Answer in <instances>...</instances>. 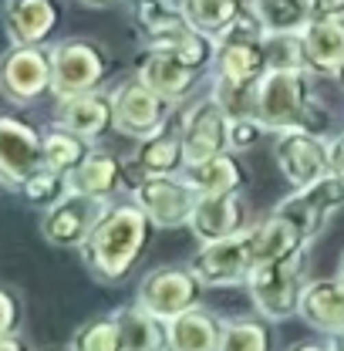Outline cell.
<instances>
[{
  "instance_id": "21",
  "label": "cell",
  "mask_w": 344,
  "mask_h": 351,
  "mask_svg": "<svg viewBox=\"0 0 344 351\" xmlns=\"http://www.w3.org/2000/svg\"><path fill=\"white\" fill-rule=\"evenodd\" d=\"M301 38L307 51V71L334 78L344 64V17H310Z\"/></svg>"
},
{
  "instance_id": "27",
  "label": "cell",
  "mask_w": 344,
  "mask_h": 351,
  "mask_svg": "<svg viewBox=\"0 0 344 351\" xmlns=\"http://www.w3.org/2000/svg\"><path fill=\"white\" fill-rule=\"evenodd\" d=\"M112 314L119 317L125 351H169V345H166V324L159 317H152L149 311H142L138 304H125L119 311H112Z\"/></svg>"
},
{
  "instance_id": "28",
  "label": "cell",
  "mask_w": 344,
  "mask_h": 351,
  "mask_svg": "<svg viewBox=\"0 0 344 351\" xmlns=\"http://www.w3.org/2000/svg\"><path fill=\"white\" fill-rule=\"evenodd\" d=\"M88 152H91V142H85L75 132L61 129V125H47L41 132V166L51 169V173L68 176L71 169L82 166V159Z\"/></svg>"
},
{
  "instance_id": "35",
  "label": "cell",
  "mask_w": 344,
  "mask_h": 351,
  "mask_svg": "<svg viewBox=\"0 0 344 351\" xmlns=\"http://www.w3.org/2000/svg\"><path fill=\"white\" fill-rule=\"evenodd\" d=\"M263 135H267V125L260 122L257 115H243V119H230L226 122V145H230V152H250L257 142H263Z\"/></svg>"
},
{
  "instance_id": "6",
  "label": "cell",
  "mask_w": 344,
  "mask_h": 351,
  "mask_svg": "<svg viewBox=\"0 0 344 351\" xmlns=\"http://www.w3.org/2000/svg\"><path fill=\"white\" fill-rule=\"evenodd\" d=\"M203 280L189 267H156L135 287V304L159 317L162 324L203 304Z\"/></svg>"
},
{
  "instance_id": "8",
  "label": "cell",
  "mask_w": 344,
  "mask_h": 351,
  "mask_svg": "<svg viewBox=\"0 0 344 351\" xmlns=\"http://www.w3.org/2000/svg\"><path fill=\"white\" fill-rule=\"evenodd\" d=\"M344 210V179L341 176H324L310 186H301V189H291V196H284L273 213L280 219H287L297 233L304 237V243H310L328 223L331 217Z\"/></svg>"
},
{
  "instance_id": "9",
  "label": "cell",
  "mask_w": 344,
  "mask_h": 351,
  "mask_svg": "<svg viewBox=\"0 0 344 351\" xmlns=\"http://www.w3.org/2000/svg\"><path fill=\"white\" fill-rule=\"evenodd\" d=\"M196 193L182 176H138L132 182V203L152 219L156 230H179L189 226L196 210Z\"/></svg>"
},
{
  "instance_id": "33",
  "label": "cell",
  "mask_w": 344,
  "mask_h": 351,
  "mask_svg": "<svg viewBox=\"0 0 344 351\" xmlns=\"http://www.w3.org/2000/svg\"><path fill=\"white\" fill-rule=\"evenodd\" d=\"M17 193L24 196V203H31V206H38V210H51L58 199H64L71 189H68V176L61 173H51V169H38V173H31L21 186H17Z\"/></svg>"
},
{
  "instance_id": "25",
  "label": "cell",
  "mask_w": 344,
  "mask_h": 351,
  "mask_svg": "<svg viewBox=\"0 0 344 351\" xmlns=\"http://www.w3.org/2000/svg\"><path fill=\"white\" fill-rule=\"evenodd\" d=\"M219 338H223V317L203 304L166 324L169 351H219Z\"/></svg>"
},
{
  "instance_id": "18",
  "label": "cell",
  "mask_w": 344,
  "mask_h": 351,
  "mask_svg": "<svg viewBox=\"0 0 344 351\" xmlns=\"http://www.w3.org/2000/svg\"><path fill=\"white\" fill-rule=\"evenodd\" d=\"M54 125L82 135L85 142H98L105 132L115 129V108L112 91H85L75 98H61L54 108Z\"/></svg>"
},
{
  "instance_id": "41",
  "label": "cell",
  "mask_w": 344,
  "mask_h": 351,
  "mask_svg": "<svg viewBox=\"0 0 344 351\" xmlns=\"http://www.w3.org/2000/svg\"><path fill=\"white\" fill-rule=\"evenodd\" d=\"M287 351H328V345H321V341H301V345H294V348Z\"/></svg>"
},
{
  "instance_id": "30",
  "label": "cell",
  "mask_w": 344,
  "mask_h": 351,
  "mask_svg": "<svg viewBox=\"0 0 344 351\" xmlns=\"http://www.w3.org/2000/svg\"><path fill=\"white\" fill-rule=\"evenodd\" d=\"M182 3V14H186V21L196 27V31H203V34H223L243 10H247V3L243 0H179Z\"/></svg>"
},
{
  "instance_id": "29",
  "label": "cell",
  "mask_w": 344,
  "mask_h": 351,
  "mask_svg": "<svg viewBox=\"0 0 344 351\" xmlns=\"http://www.w3.org/2000/svg\"><path fill=\"white\" fill-rule=\"evenodd\" d=\"M247 10L267 34H301L314 17L307 0H247Z\"/></svg>"
},
{
  "instance_id": "17",
  "label": "cell",
  "mask_w": 344,
  "mask_h": 351,
  "mask_svg": "<svg viewBox=\"0 0 344 351\" xmlns=\"http://www.w3.org/2000/svg\"><path fill=\"white\" fill-rule=\"evenodd\" d=\"M135 78L145 88H152L159 98H166L169 105H179L189 98V91L196 85L199 71L189 68L179 54L162 51V47H145L135 61Z\"/></svg>"
},
{
  "instance_id": "11",
  "label": "cell",
  "mask_w": 344,
  "mask_h": 351,
  "mask_svg": "<svg viewBox=\"0 0 344 351\" xmlns=\"http://www.w3.org/2000/svg\"><path fill=\"white\" fill-rule=\"evenodd\" d=\"M112 199H95L82 193H68L41 217V237L58 250H82L95 233L98 219L108 213Z\"/></svg>"
},
{
  "instance_id": "14",
  "label": "cell",
  "mask_w": 344,
  "mask_h": 351,
  "mask_svg": "<svg viewBox=\"0 0 344 351\" xmlns=\"http://www.w3.org/2000/svg\"><path fill=\"white\" fill-rule=\"evenodd\" d=\"M226 122H230V115L223 112L216 95H203L193 105H186L179 112V122H175L182 149H186V162H199V159H210L219 152H230Z\"/></svg>"
},
{
  "instance_id": "44",
  "label": "cell",
  "mask_w": 344,
  "mask_h": 351,
  "mask_svg": "<svg viewBox=\"0 0 344 351\" xmlns=\"http://www.w3.org/2000/svg\"><path fill=\"white\" fill-rule=\"evenodd\" d=\"M334 78H338V85L344 88V64H341V68H338V75H334Z\"/></svg>"
},
{
  "instance_id": "10",
  "label": "cell",
  "mask_w": 344,
  "mask_h": 351,
  "mask_svg": "<svg viewBox=\"0 0 344 351\" xmlns=\"http://www.w3.org/2000/svg\"><path fill=\"white\" fill-rule=\"evenodd\" d=\"M254 267H257V257H254L250 230H243L236 237H226V240L199 243V250L189 261V270L203 280V287H236V284H247Z\"/></svg>"
},
{
  "instance_id": "12",
  "label": "cell",
  "mask_w": 344,
  "mask_h": 351,
  "mask_svg": "<svg viewBox=\"0 0 344 351\" xmlns=\"http://www.w3.org/2000/svg\"><path fill=\"white\" fill-rule=\"evenodd\" d=\"M273 162L280 176L301 189L324 176H331V149L324 135H314L307 129H284L273 138Z\"/></svg>"
},
{
  "instance_id": "39",
  "label": "cell",
  "mask_w": 344,
  "mask_h": 351,
  "mask_svg": "<svg viewBox=\"0 0 344 351\" xmlns=\"http://www.w3.org/2000/svg\"><path fill=\"white\" fill-rule=\"evenodd\" d=\"M0 351H34L27 345V338L21 331H10V335H0Z\"/></svg>"
},
{
  "instance_id": "20",
  "label": "cell",
  "mask_w": 344,
  "mask_h": 351,
  "mask_svg": "<svg viewBox=\"0 0 344 351\" xmlns=\"http://www.w3.org/2000/svg\"><path fill=\"white\" fill-rule=\"evenodd\" d=\"M304 324H310L314 331L338 335L344 331V277H314L307 280L301 298V311H297Z\"/></svg>"
},
{
  "instance_id": "15",
  "label": "cell",
  "mask_w": 344,
  "mask_h": 351,
  "mask_svg": "<svg viewBox=\"0 0 344 351\" xmlns=\"http://www.w3.org/2000/svg\"><path fill=\"white\" fill-rule=\"evenodd\" d=\"M41 169V132L24 119L0 115V182L21 186Z\"/></svg>"
},
{
  "instance_id": "31",
  "label": "cell",
  "mask_w": 344,
  "mask_h": 351,
  "mask_svg": "<svg viewBox=\"0 0 344 351\" xmlns=\"http://www.w3.org/2000/svg\"><path fill=\"white\" fill-rule=\"evenodd\" d=\"M219 351H273V335L263 317H223V338Z\"/></svg>"
},
{
  "instance_id": "34",
  "label": "cell",
  "mask_w": 344,
  "mask_h": 351,
  "mask_svg": "<svg viewBox=\"0 0 344 351\" xmlns=\"http://www.w3.org/2000/svg\"><path fill=\"white\" fill-rule=\"evenodd\" d=\"M267 71H307L301 34H267Z\"/></svg>"
},
{
  "instance_id": "43",
  "label": "cell",
  "mask_w": 344,
  "mask_h": 351,
  "mask_svg": "<svg viewBox=\"0 0 344 351\" xmlns=\"http://www.w3.org/2000/svg\"><path fill=\"white\" fill-rule=\"evenodd\" d=\"M38 351H71V348H61V345H47V348H38Z\"/></svg>"
},
{
  "instance_id": "36",
  "label": "cell",
  "mask_w": 344,
  "mask_h": 351,
  "mask_svg": "<svg viewBox=\"0 0 344 351\" xmlns=\"http://www.w3.org/2000/svg\"><path fill=\"white\" fill-rule=\"evenodd\" d=\"M21 317H24V307H21V298L0 284V335H10L21 328Z\"/></svg>"
},
{
  "instance_id": "7",
  "label": "cell",
  "mask_w": 344,
  "mask_h": 351,
  "mask_svg": "<svg viewBox=\"0 0 344 351\" xmlns=\"http://www.w3.org/2000/svg\"><path fill=\"white\" fill-rule=\"evenodd\" d=\"M51 47L44 44H10L0 54V95L10 105H34L51 95Z\"/></svg>"
},
{
  "instance_id": "16",
  "label": "cell",
  "mask_w": 344,
  "mask_h": 351,
  "mask_svg": "<svg viewBox=\"0 0 344 351\" xmlns=\"http://www.w3.org/2000/svg\"><path fill=\"white\" fill-rule=\"evenodd\" d=\"M189 230L199 243L210 240H226L243 230H250V206L243 189L236 193H216V196H199L196 210L189 217Z\"/></svg>"
},
{
  "instance_id": "3",
  "label": "cell",
  "mask_w": 344,
  "mask_h": 351,
  "mask_svg": "<svg viewBox=\"0 0 344 351\" xmlns=\"http://www.w3.org/2000/svg\"><path fill=\"white\" fill-rule=\"evenodd\" d=\"M213 44V78L233 85H260L267 75V31L250 10H243L223 34H216Z\"/></svg>"
},
{
  "instance_id": "32",
  "label": "cell",
  "mask_w": 344,
  "mask_h": 351,
  "mask_svg": "<svg viewBox=\"0 0 344 351\" xmlns=\"http://www.w3.org/2000/svg\"><path fill=\"white\" fill-rule=\"evenodd\" d=\"M68 348L71 351H125L119 317H115V314H105V317L85 321V324L75 331V338H71Z\"/></svg>"
},
{
  "instance_id": "22",
  "label": "cell",
  "mask_w": 344,
  "mask_h": 351,
  "mask_svg": "<svg viewBox=\"0 0 344 351\" xmlns=\"http://www.w3.org/2000/svg\"><path fill=\"white\" fill-rule=\"evenodd\" d=\"M122 186H125V162L105 149H91L82 159V166L68 173V189L95 199H115Z\"/></svg>"
},
{
  "instance_id": "19",
  "label": "cell",
  "mask_w": 344,
  "mask_h": 351,
  "mask_svg": "<svg viewBox=\"0 0 344 351\" xmlns=\"http://www.w3.org/2000/svg\"><path fill=\"white\" fill-rule=\"evenodd\" d=\"M0 21L10 44H47L58 31L61 10L58 0H7Z\"/></svg>"
},
{
  "instance_id": "40",
  "label": "cell",
  "mask_w": 344,
  "mask_h": 351,
  "mask_svg": "<svg viewBox=\"0 0 344 351\" xmlns=\"http://www.w3.org/2000/svg\"><path fill=\"white\" fill-rule=\"evenodd\" d=\"M328 351H344V331H338V335H328Z\"/></svg>"
},
{
  "instance_id": "37",
  "label": "cell",
  "mask_w": 344,
  "mask_h": 351,
  "mask_svg": "<svg viewBox=\"0 0 344 351\" xmlns=\"http://www.w3.org/2000/svg\"><path fill=\"white\" fill-rule=\"evenodd\" d=\"M328 149H331V173L344 179V129L328 138Z\"/></svg>"
},
{
  "instance_id": "24",
  "label": "cell",
  "mask_w": 344,
  "mask_h": 351,
  "mask_svg": "<svg viewBox=\"0 0 344 351\" xmlns=\"http://www.w3.org/2000/svg\"><path fill=\"white\" fill-rule=\"evenodd\" d=\"M125 166L135 169V179L138 176H179L182 166H186V149H182L179 129L166 125V129H159L156 135L142 138Z\"/></svg>"
},
{
  "instance_id": "26",
  "label": "cell",
  "mask_w": 344,
  "mask_h": 351,
  "mask_svg": "<svg viewBox=\"0 0 344 351\" xmlns=\"http://www.w3.org/2000/svg\"><path fill=\"white\" fill-rule=\"evenodd\" d=\"M250 243H254L257 263L280 261V257H291V254H297L304 247H310V243H304L301 233L287 219L277 217V213H270L260 223H250Z\"/></svg>"
},
{
  "instance_id": "42",
  "label": "cell",
  "mask_w": 344,
  "mask_h": 351,
  "mask_svg": "<svg viewBox=\"0 0 344 351\" xmlns=\"http://www.w3.org/2000/svg\"><path fill=\"white\" fill-rule=\"evenodd\" d=\"M78 3H85V7H108V3H115V0H78Z\"/></svg>"
},
{
  "instance_id": "5",
  "label": "cell",
  "mask_w": 344,
  "mask_h": 351,
  "mask_svg": "<svg viewBox=\"0 0 344 351\" xmlns=\"http://www.w3.org/2000/svg\"><path fill=\"white\" fill-rule=\"evenodd\" d=\"M51 71H54L51 95L61 101L85 91H98L112 71V58L91 38H64L51 44Z\"/></svg>"
},
{
  "instance_id": "45",
  "label": "cell",
  "mask_w": 344,
  "mask_h": 351,
  "mask_svg": "<svg viewBox=\"0 0 344 351\" xmlns=\"http://www.w3.org/2000/svg\"><path fill=\"white\" fill-rule=\"evenodd\" d=\"M341 277H344V254H341Z\"/></svg>"
},
{
  "instance_id": "38",
  "label": "cell",
  "mask_w": 344,
  "mask_h": 351,
  "mask_svg": "<svg viewBox=\"0 0 344 351\" xmlns=\"http://www.w3.org/2000/svg\"><path fill=\"white\" fill-rule=\"evenodd\" d=\"M314 17H344V0H307Z\"/></svg>"
},
{
  "instance_id": "4",
  "label": "cell",
  "mask_w": 344,
  "mask_h": 351,
  "mask_svg": "<svg viewBox=\"0 0 344 351\" xmlns=\"http://www.w3.org/2000/svg\"><path fill=\"white\" fill-rule=\"evenodd\" d=\"M307 287V247L270 263H257L247 291L250 301L267 321H287L301 311V298Z\"/></svg>"
},
{
  "instance_id": "2",
  "label": "cell",
  "mask_w": 344,
  "mask_h": 351,
  "mask_svg": "<svg viewBox=\"0 0 344 351\" xmlns=\"http://www.w3.org/2000/svg\"><path fill=\"white\" fill-rule=\"evenodd\" d=\"M257 119L273 135L284 129H307L331 138V115L314 98L310 71H267L257 85Z\"/></svg>"
},
{
  "instance_id": "13",
  "label": "cell",
  "mask_w": 344,
  "mask_h": 351,
  "mask_svg": "<svg viewBox=\"0 0 344 351\" xmlns=\"http://www.w3.org/2000/svg\"><path fill=\"white\" fill-rule=\"evenodd\" d=\"M112 108H115V132H122L132 142H142L166 129L172 112L169 101L159 98L152 88H145L138 78H125L119 88H112Z\"/></svg>"
},
{
  "instance_id": "23",
  "label": "cell",
  "mask_w": 344,
  "mask_h": 351,
  "mask_svg": "<svg viewBox=\"0 0 344 351\" xmlns=\"http://www.w3.org/2000/svg\"><path fill=\"white\" fill-rule=\"evenodd\" d=\"M182 179L196 196H216V193H236L247 186V166L236 159V152H219L199 162H186Z\"/></svg>"
},
{
  "instance_id": "1",
  "label": "cell",
  "mask_w": 344,
  "mask_h": 351,
  "mask_svg": "<svg viewBox=\"0 0 344 351\" xmlns=\"http://www.w3.org/2000/svg\"><path fill=\"white\" fill-rule=\"evenodd\" d=\"M152 233H156L152 219L132 199H122V203L112 199L108 213L98 219L95 233L82 247V261H85L88 274L101 284H122L135 270V263L145 257Z\"/></svg>"
}]
</instances>
